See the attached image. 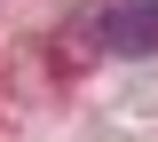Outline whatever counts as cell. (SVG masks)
I'll return each mask as SVG.
<instances>
[{
	"mask_svg": "<svg viewBox=\"0 0 158 142\" xmlns=\"http://www.w3.org/2000/svg\"><path fill=\"white\" fill-rule=\"evenodd\" d=\"M103 40H111L118 55H150V47H158V0H111Z\"/></svg>",
	"mask_w": 158,
	"mask_h": 142,
	"instance_id": "obj_1",
	"label": "cell"
}]
</instances>
